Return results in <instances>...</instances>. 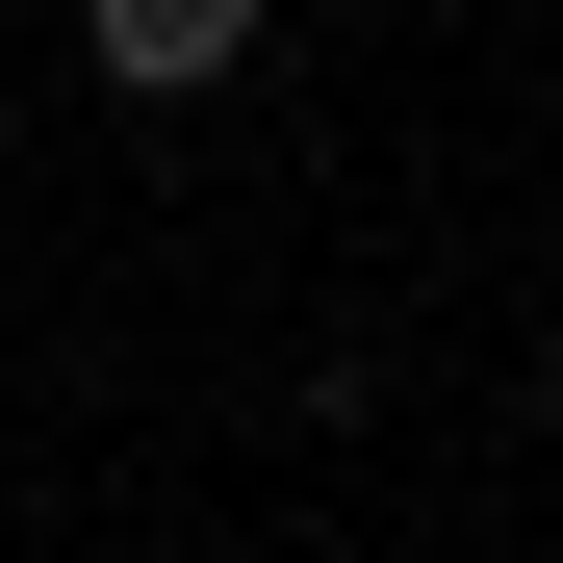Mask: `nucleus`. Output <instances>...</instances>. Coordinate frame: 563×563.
<instances>
[{"mask_svg":"<svg viewBox=\"0 0 563 563\" xmlns=\"http://www.w3.org/2000/svg\"><path fill=\"white\" fill-rule=\"evenodd\" d=\"M77 52H103L129 103H206V77L256 52V0H77Z\"/></svg>","mask_w":563,"mask_h":563,"instance_id":"f257e3e1","label":"nucleus"}]
</instances>
